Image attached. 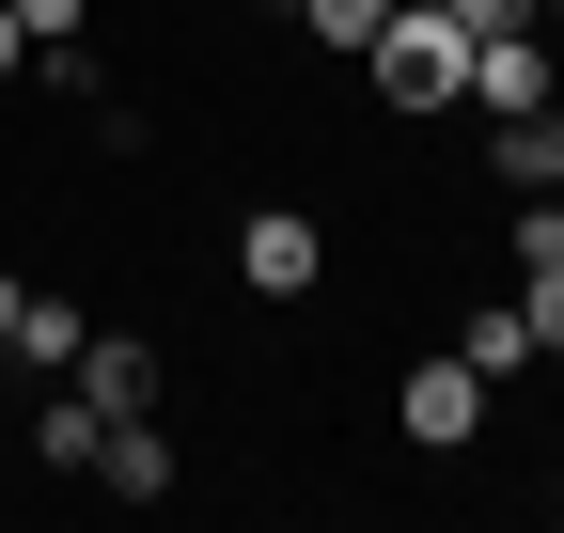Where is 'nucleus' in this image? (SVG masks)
<instances>
[{"instance_id": "obj_1", "label": "nucleus", "mask_w": 564, "mask_h": 533, "mask_svg": "<svg viewBox=\"0 0 564 533\" xmlns=\"http://www.w3.org/2000/svg\"><path fill=\"white\" fill-rule=\"evenodd\" d=\"M361 79H377V110H455V95H470V32L423 17V0H392L377 47H361Z\"/></svg>"}, {"instance_id": "obj_2", "label": "nucleus", "mask_w": 564, "mask_h": 533, "mask_svg": "<svg viewBox=\"0 0 564 533\" xmlns=\"http://www.w3.org/2000/svg\"><path fill=\"white\" fill-rule=\"evenodd\" d=\"M486 409H502V377H470L455 346L392 377V424H408V455H470V439H486Z\"/></svg>"}, {"instance_id": "obj_3", "label": "nucleus", "mask_w": 564, "mask_h": 533, "mask_svg": "<svg viewBox=\"0 0 564 533\" xmlns=\"http://www.w3.org/2000/svg\"><path fill=\"white\" fill-rule=\"evenodd\" d=\"M236 283H251V298H314V283H329V220H314V205H251V220H236Z\"/></svg>"}, {"instance_id": "obj_4", "label": "nucleus", "mask_w": 564, "mask_h": 533, "mask_svg": "<svg viewBox=\"0 0 564 533\" xmlns=\"http://www.w3.org/2000/svg\"><path fill=\"white\" fill-rule=\"evenodd\" d=\"M549 95H564V63H549V17H533V32H486V47H470V95H455V110L502 126V110H549Z\"/></svg>"}, {"instance_id": "obj_5", "label": "nucleus", "mask_w": 564, "mask_h": 533, "mask_svg": "<svg viewBox=\"0 0 564 533\" xmlns=\"http://www.w3.org/2000/svg\"><path fill=\"white\" fill-rule=\"evenodd\" d=\"M95 487H110V502H173V487H188V455H173V424H158V409H126V424H95Z\"/></svg>"}, {"instance_id": "obj_6", "label": "nucleus", "mask_w": 564, "mask_h": 533, "mask_svg": "<svg viewBox=\"0 0 564 533\" xmlns=\"http://www.w3.org/2000/svg\"><path fill=\"white\" fill-rule=\"evenodd\" d=\"M95 392V424H126V409H158V346H141V329H79V361H63Z\"/></svg>"}, {"instance_id": "obj_7", "label": "nucleus", "mask_w": 564, "mask_h": 533, "mask_svg": "<svg viewBox=\"0 0 564 533\" xmlns=\"http://www.w3.org/2000/svg\"><path fill=\"white\" fill-rule=\"evenodd\" d=\"M486 173H502V188H564V95H549V110H502V126H486Z\"/></svg>"}, {"instance_id": "obj_8", "label": "nucleus", "mask_w": 564, "mask_h": 533, "mask_svg": "<svg viewBox=\"0 0 564 533\" xmlns=\"http://www.w3.org/2000/svg\"><path fill=\"white\" fill-rule=\"evenodd\" d=\"M79 329H95L79 298H47V283H32V298H17V346H0V361H32V377H63V361H79Z\"/></svg>"}, {"instance_id": "obj_9", "label": "nucleus", "mask_w": 564, "mask_h": 533, "mask_svg": "<svg viewBox=\"0 0 564 533\" xmlns=\"http://www.w3.org/2000/svg\"><path fill=\"white\" fill-rule=\"evenodd\" d=\"M455 361H470V377H533V329H518V298H486V314L455 329Z\"/></svg>"}, {"instance_id": "obj_10", "label": "nucleus", "mask_w": 564, "mask_h": 533, "mask_svg": "<svg viewBox=\"0 0 564 533\" xmlns=\"http://www.w3.org/2000/svg\"><path fill=\"white\" fill-rule=\"evenodd\" d=\"M32 455H47V471H95V392H79V377L47 392V424H32Z\"/></svg>"}, {"instance_id": "obj_11", "label": "nucleus", "mask_w": 564, "mask_h": 533, "mask_svg": "<svg viewBox=\"0 0 564 533\" xmlns=\"http://www.w3.org/2000/svg\"><path fill=\"white\" fill-rule=\"evenodd\" d=\"M282 17H299V32H314L329 63H361V47H377V17H392V0H282Z\"/></svg>"}, {"instance_id": "obj_12", "label": "nucleus", "mask_w": 564, "mask_h": 533, "mask_svg": "<svg viewBox=\"0 0 564 533\" xmlns=\"http://www.w3.org/2000/svg\"><path fill=\"white\" fill-rule=\"evenodd\" d=\"M518 329H533V361H564V251L518 266Z\"/></svg>"}, {"instance_id": "obj_13", "label": "nucleus", "mask_w": 564, "mask_h": 533, "mask_svg": "<svg viewBox=\"0 0 564 533\" xmlns=\"http://www.w3.org/2000/svg\"><path fill=\"white\" fill-rule=\"evenodd\" d=\"M17 32H32V63L47 47H95V0H17Z\"/></svg>"}, {"instance_id": "obj_14", "label": "nucleus", "mask_w": 564, "mask_h": 533, "mask_svg": "<svg viewBox=\"0 0 564 533\" xmlns=\"http://www.w3.org/2000/svg\"><path fill=\"white\" fill-rule=\"evenodd\" d=\"M32 79V32H17V0H0V95H17Z\"/></svg>"}, {"instance_id": "obj_15", "label": "nucleus", "mask_w": 564, "mask_h": 533, "mask_svg": "<svg viewBox=\"0 0 564 533\" xmlns=\"http://www.w3.org/2000/svg\"><path fill=\"white\" fill-rule=\"evenodd\" d=\"M17 298H32V283H17V266H0V346H17Z\"/></svg>"}, {"instance_id": "obj_16", "label": "nucleus", "mask_w": 564, "mask_h": 533, "mask_svg": "<svg viewBox=\"0 0 564 533\" xmlns=\"http://www.w3.org/2000/svg\"><path fill=\"white\" fill-rule=\"evenodd\" d=\"M533 17H564V0H533Z\"/></svg>"}, {"instance_id": "obj_17", "label": "nucleus", "mask_w": 564, "mask_h": 533, "mask_svg": "<svg viewBox=\"0 0 564 533\" xmlns=\"http://www.w3.org/2000/svg\"><path fill=\"white\" fill-rule=\"evenodd\" d=\"M549 502H564V471H549Z\"/></svg>"}, {"instance_id": "obj_18", "label": "nucleus", "mask_w": 564, "mask_h": 533, "mask_svg": "<svg viewBox=\"0 0 564 533\" xmlns=\"http://www.w3.org/2000/svg\"><path fill=\"white\" fill-rule=\"evenodd\" d=\"M267 17H282V0H267Z\"/></svg>"}]
</instances>
